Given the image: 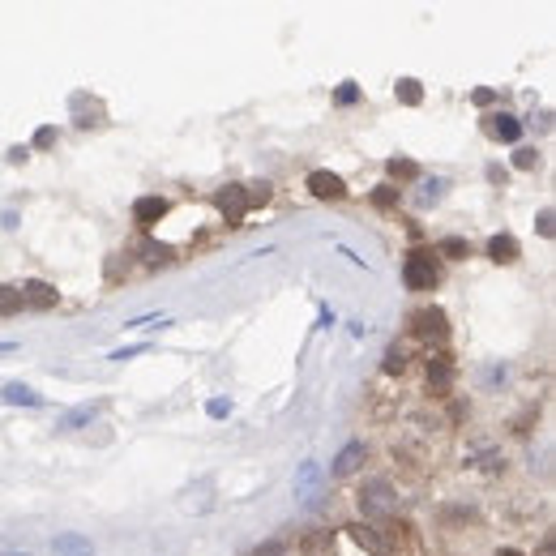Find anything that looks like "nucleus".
Segmentation results:
<instances>
[{
	"mask_svg": "<svg viewBox=\"0 0 556 556\" xmlns=\"http://www.w3.org/2000/svg\"><path fill=\"white\" fill-rule=\"evenodd\" d=\"M356 501H360L364 518H390L394 509H398V488H394L385 475H373V479H364L360 484Z\"/></svg>",
	"mask_w": 556,
	"mask_h": 556,
	"instance_id": "1",
	"label": "nucleus"
},
{
	"mask_svg": "<svg viewBox=\"0 0 556 556\" xmlns=\"http://www.w3.org/2000/svg\"><path fill=\"white\" fill-rule=\"evenodd\" d=\"M437 278H441V265H437V253H432V248H415V253H407V262H403V283H407L411 292H432Z\"/></svg>",
	"mask_w": 556,
	"mask_h": 556,
	"instance_id": "2",
	"label": "nucleus"
},
{
	"mask_svg": "<svg viewBox=\"0 0 556 556\" xmlns=\"http://www.w3.org/2000/svg\"><path fill=\"white\" fill-rule=\"evenodd\" d=\"M411 334H415L420 343H445V338H449V321H445V312L432 304V309H420L411 317Z\"/></svg>",
	"mask_w": 556,
	"mask_h": 556,
	"instance_id": "3",
	"label": "nucleus"
},
{
	"mask_svg": "<svg viewBox=\"0 0 556 556\" xmlns=\"http://www.w3.org/2000/svg\"><path fill=\"white\" fill-rule=\"evenodd\" d=\"M321 479H326V471H321V462H300V471H295V501L304 509L317 505V496H321Z\"/></svg>",
	"mask_w": 556,
	"mask_h": 556,
	"instance_id": "4",
	"label": "nucleus"
},
{
	"mask_svg": "<svg viewBox=\"0 0 556 556\" xmlns=\"http://www.w3.org/2000/svg\"><path fill=\"white\" fill-rule=\"evenodd\" d=\"M214 206H218V214L227 218V227H240V223H245V214H248L245 189H240V184H227V189H218V193H214Z\"/></svg>",
	"mask_w": 556,
	"mask_h": 556,
	"instance_id": "5",
	"label": "nucleus"
},
{
	"mask_svg": "<svg viewBox=\"0 0 556 556\" xmlns=\"http://www.w3.org/2000/svg\"><path fill=\"white\" fill-rule=\"evenodd\" d=\"M69 112H73V120H78L82 129H98V125H103V103H98L95 95H86V90H73V95H69Z\"/></svg>",
	"mask_w": 556,
	"mask_h": 556,
	"instance_id": "6",
	"label": "nucleus"
},
{
	"mask_svg": "<svg viewBox=\"0 0 556 556\" xmlns=\"http://www.w3.org/2000/svg\"><path fill=\"white\" fill-rule=\"evenodd\" d=\"M309 193L321 197V201H343L347 184H343V176H334V171H309Z\"/></svg>",
	"mask_w": 556,
	"mask_h": 556,
	"instance_id": "7",
	"label": "nucleus"
},
{
	"mask_svg": "<svg viewBox=\"0 0 556 556\" xmlns=\"http://www.w3.org/2000/svg\"><path fill=\"white\" fill-rule=\"evenodd\" d=\"M51 556H95V543L86 540L82 531H60L51 540Z\"/></svg>",
	"mask_w": 556,
	"mask_h": 556,
	"instance_id": "8",
	"label": "nucleus"
},
{
	"mask_svg": "<svg viewBox=\"0 0 556 556\" xmlns=\"http://www.w3.org/2000/svg\"><path fill=\"white\" fill-rule=\"evenodd\" d=\"M449 390H454V368H449L445 356H432V360H428V394L445 398Z\"/></svg>",
	"mask_w": 556,
	"mask_h": 556,
	"instance_id": "9",
	"label": "nucleus"
},
{
	"mask_svg": "<svg viewBox=\"0 0 556 556\" xmlns=\"http://www.w3.org/2000/svg\"><path fill=\"white\" fill-rule=\"evenodd\" d=\"M484 129H488V137H496V142H518V137H523V120L509 112H496V116H488Z\"/></svg>",
	"mask_w": 556,
	"mask_h": 556,
	"instance_id": "10",
	"label": "nucleus"
},
{
	"mask_svg": "<svg viewBox=\"0 0 556 556\" xmlns=\"http://www.w3.org/2000/svg\"><path fill=\"white\" fill-rule=\"evenodd\" d=\"M364 459H368V445H364V441L343 445V454L334 459V475H338V479H343V475H356L364 467Z\"/></svg>",
	"mask_w": 556,
	"mask_h": 556,
	"instance_id": "11",
	"label": "nucleus"
},
{
	"mask_svg": "<svg viewBox=\"0 0 556 556\" xmlns=\"http://www.w3.org/2000/svg\"><path fill=\"white\" fill-rule=\"evenodd\" d=\"M518 253H523V248H518V240H514L509 231H501V236H492L488 240V257L496 265H514L518 262Z\"/></svg>",
	"mask_w": 556,
	"mask_h": 556,
	"instance_id": "12",
	"label": "nucleus"
},
{
	"mask_svg": "<svg viewBox=\"0 0 556 556\" xmlns=\"http://www.w3.org/2000/svg\"><path fill=\"white\" fill-rule=\"evenodd\" d=\"M163 214H167V201H163V197H137V201H133V218H137L142 227H154Z\"/></svg>",
	"mask_w": 556,
	"mask_h": 556,
	"instance_id": "13",
	"label": "nucleus"
},
{
	"mask_svg": "<svg viewBox=\"0 0 556 556\" xmlns=\"http://www.w3.org/2000/svg\"><path fill=\"white\" fill-rule=\"evenodd\" d=\"M98 411H103V403H82V407H73V411H65L60 420H56V428L60 432H73V428H86L90 420H95Z\"/></svg>",
	"mask_w": 556,
	"mask_h": 556,
	"instance_id": "14",
	"label": "nucleus"
},
{
	"mask_svg": "<svg viewBox=\"0 0 556 556\" xmlns=\"http://www.w3.org/2000/svg\"><path fill=\"white\" fill-rule=\"evenodd\" d=\"M22 300H26L31 309H51V304H56V287H51V283H39V278H31V283L22 287Z\"/></svg>",
	"mask_w": 556,
	"mask_h": 556,
	"instance_id": "15",
	"label": "nucleus"
},
{
	"mask_svg": "<svg viewBox=\"0 0 556 556\" xmlns=\"http://www.w3.org/2000/svg\"><path fill=\"white\" fill-rule=\"evenodd\" d=\"M300 556H334V531H312L300 540Z\"/></svg>",
	"mask_w": 556,
	"mask_h": 556,
	"instance_id": "16",
	"label": "nucleus"
},
{
	"mask_svg": "<svg viewBox=\"0 0 556 556\" xmlns=\"http://www.w3.org/2000/svg\"><path fill=\"white\" fill-rule=\"evenodd\" d=\"M0 398H5L9 407H39V403H43V398H39L31 385H22V381H9V385L0 390Z\"/></svg>",
	"mask_w": 556,
	"mask_h": 556,
	"instance_id": "17",
	"label": "nucleus"
},
{
	"mask_svg": "<svg viewBox=\"0 0 556 556\" xmlns=\"http://www.w3.org/2000/svg\"><path fill=\"white\" fill-rule=\"evenodd\" d=\"M351 531V540L360 543V548H368L373 556H385V540L376 535V526H364V523H356V526H347Z\"/></svg>",
	"mask_w": 556,
	"mask_h": 556,
	"instance_id": "18",
	"label": "nucleus"
},
{
	"mask_svg": "<svg viewBox=\"0 0 556 556\" xmlns=\"http://www.w3.org/2000/svg\"><path fill=\"white\" fill-rule=\"evenodd\" d=\"M437 257H449V262H467V257H471V245H467L462 236H445L441 245H437Z\"/></svg>",
	"mask_w": 556,
	"mask_h": 556,
	"instance_id": "19",
	"label": "nucleus"
},
{
	"mask_svg": "<svg viewBox=\"0 0 556 556\" xmlns=\"http://www.w3.org/2000/svg\"><path fill=\"white\" fill-rule=\"evenodd\" d=\"M394 95H398V103H407V107H420V103H424V90H420L415 78H398Z\"/></svg>",
	"mask_w": 556,
	"mask_h": 556,
	"instance_id": "20",
	"label": "nucleus"
},
{
	"mask_svg": "<svg viewBox=\"0 0 556 556\" xmlns=\"http://www.w3.org/2000/svg\"><path fill=\"white\" fill-rule=\"evenodd\" d=\"M245 189V206L253 210V206H270V197H274V189L265 181H253V184H240Z\"/></svg>",
	"mask_w": 556,
	"mask_h": 556,
	"instance_id": "21",
	"label": "nucleus"
},
{
	"mask_svg": "<svg viewBox=\"0 0 556 556\" xmlns=\"http://www.w3.org/2000/svg\"><path fill=\"white\" fill-rule=\"evenodd\" d=\"M26 309V300H22V287H0V317H14V312Z\"/></svg>",
	"mask_w": 556,
	"mask_h": 556,
	"instance_id": "22",
	"label": "nucleus"
},
{
	"mask_svg": "<svg viewBox=\"0 0 556 556\" xmlns=\"http://www.w3.org/2000/svg\"><path fill=\"white\" fill-rule=\"evenodd\" d=\"M385 171H390L394 181H420V163H415V159H398V154H394L390 163H385Z\"/></svg>",
	"mask_w": 556,
	"mask_h": 556,
	"instance_id": "23",
	"label": "nucleus"
},
{
	"mask_svg": "<svg viewBox=\"0 0 556 556\" xmlns=\"http://www.w3.org/2000/svg\"><path fill=\"white\" fill-rule=\"evenodd\" d=\"M373 206H376V210H394V206H398V189H394V184H376V189H373Z\"/></svg>",
	"mask_w": 556,
	"mask_h": 556,
	"instance_id": "24",
	"label": "nucleus"
},
{
	"mask_svg": "<svg viewBox=\"0 0 556 556\" xmlns=\"http://www.w3.org/2000/svg\"><path fill=\"white\" fill-rule=\"evenodd\" d=\"M385 373L390 376L407 373V351H403V347H390V351H385Z\"/></svg>",
	"mask_w": 556,
	"mask_h": 556,
	"instance_id": "25",
	"label": "nucleus"
},
{
	"mask_svg": "<svg viewBox=\"0 0 556 556\" xmlns=\"http://www.w3.org/2000/svg\"><path fill=\"white\" fill-rule=\"evenodd\" d=\"M514 167H518V171L540 167V150H535V146H518V150H514Z\"/></svg>",
	"mask_w": 556,
	"mask_h": 556,
	"instance_id": "26",
	"label": "nucleus"
},
{
	"mask_svg": "<svg viewBox=\"0 0 556 556\" xmlns=\"http://www.w3.org/2000/svg\"><path fill=\"white\" fill-rule=\"evenodd\" d=\"M445 197V181H424V189H420V206H437V201H441Z\"/></svg>",
	"mask_w": 556,
	"mask_h": 556,
	"instance_id": "27",
	"label": "nucleus"
},
{
	"mask_svg": "<svg viewBox=\"0 0 556 556\" xmlns=\"http://www.w3.org/2000/svg\"><path fill=\"white\" fill-rule=\"evenodd\" d=\"M535 231H540L543 240H552V236H556V214L552 210H540V218H535Z\"/></svg>",
	"mask_w": 556,
	"mask_h": 556,
	"instance_id": "28",
	"label": "nucleus"
},
{
	"mask_svg": "<svg viewBox=\"0 0 556 556\" xmlns=\"http://www.w3.org/2000/svg\"><path fill=\"white\" fill-rule=\"evenodd\" d=\"M142 253H146V262H171V248L154 245V240H146V245H142Z\"/></svg>",
	"mask_w": 556,
	"mask_h": 556,
	"instance_id": "29",
	"label": "nucleus"
},
{
	"mask_svg": "<svg viewBox=\"0 0 556 556\" xmlns=\"http://www.w3.org/2000/svg\"><path fill=\"white\" fill-rule=\"evenodd\" d=\"M206 415H210V420H227V415H231V398H210V403H206Z\"/></svg>",
	"mask_w": 556,
	"mask_h": 556,
	"instance_id": "30",
	"label": "nucleus"
},
{
	"mask_svg": "<svg viewBox=\"0 0 556 556\" xmlns=\"http://www.w3.org/2000/svg\"><path fill=\"white\" fill-rule=\"evenodd\" d=\"M334 98H338L343 107H351V103L360 98V86H356V82H343V86H338V95H334Z\"/></svg>",
	"mask_w": 556,
	"mask_h": 556,
	"instance_id": "31",
	"label": "nucleus"
},
{
	"mask_svg": "<svg viewBox=\"0 0 556 556\" xmlns=\"http://www.w3.org/2000/svg\"><path fill=\"white\" fill-rule=\"evenodd\" d=\"M34 146H39V150H48V146H56V129H51V125H43V129L34 133Z\"/></svg>",
	"mask_w": 556,
	"mask_h": 556,
	"instance_id": "32",
	"label": "nucleus"
},
{
	"mask_svg": "<svg viewBox=\"0 0 556 556\" xmlns=\"http://www.w3.org/2000/svg\"><path fill=\"white\" fill-rule=\"evenodd\" d=\"M253 556H287V548H283L278 540H270V543H262V548H257Z\"/></svg>",
	"mask_w": 556,
	"mask_h": 556,
	"instance_id": "33",
	"label": "nucleus"
},
{
	"mask_svg": "<svg viewBox=\"0 0 556 556\" xmlns=\"http://www.w3.org/2000/svg\"><path fill=\"white\" fill-rule=\"evenodd\" d=\"M492 98H496V95H492V90H484V86H479V90H471V103H475V107H488Z\"/></svg>",
	"mask_w": 556,
	"mask_h": 556,
	"instance_id": "34",
	"label": "nucleus"
},
{
	"mask_svg": "<svg viewBox=\"0 0 556 556\" xmlns=\"http://www.w3.org/2000/svg\"><path fill=\"white\" fill-rule=\"evenodd\" d=\"M496 556H523V552H518V548H501V552H496Z\"/></svg>",
	"mask_w": 556,
	"mask_h": 556,
	"instance_id": "35",
	"label": "nucleus"
},
{
	"mask_svg": "<svg viewBox=\"0 0 556 556\" xmlns=\"http://www.w3.org/2000/svg\"><path fill=\"white\" fill-rule=\"evenodd\" d=\"M0 351H14V343H0Z\"/></svg>",
	"mask_w": 556,
	"mask_h": 556,
	"instance_id": "36",
	"label": "nucleus"
},
{
	"mask_svg": "<svg viewBox=\"0 0 556 556\" xmlns=\"http://www.w3.org/2000/svg\"><path fill=\"white\" fill-rule=\"evenodd\" d=\"M5 556H31V552H5Z\"/></svg>",
	"mask_w": 556,
	"mask_h": 556,
	"instance_id": "37",
	"label": "nucleus"
}]
</instances>
